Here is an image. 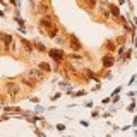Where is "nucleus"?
Listing matches in <instances>:
<instances>
[{
    "label": "nucleus",
    "instance_id": "34",
    "mask_svg": "<svg viewBox=\"0 0 137 137\" xmlns=\"http://www.w3.org/2000/svg\"><path fill=\"white\" fill-rule=\"evenodd\" d=\"M0 17H5V12H4V10H0Z\"/></svg>",
    "mask_w": 137,
    "mask_h": 137
},
{
    "label": "nucleus",
    "instance_id": "39",
    "mask_svg": "<svg viewBox=\"0 0 137 137\" xmlns=\"http://www.w3.org/2000/svg\"><path fill=\"white\" fill-rule=\"evenodd\" d=\"M135 137H137V130H135Z\"/></svg>",
    "mask_w": 137,
    "mask_h": 137
},
{
    "label": "nucleus",
    "instance_id": "19",
    "mask_svg": "<svg viewBox=\"0 0 137 137\" xmlns=\"http://www.w3.org/2000/svg\"><path fill=\"white\" fill-rule=\"evenodd\" d=\"M45 106H43V105H38V106H36V108H34V112H36V113H41V112H45Z\"/></svg>",
    "mask_w": 137,
    "mask_h": 137
},
{
    "label": "nucleus",
    "instance_id": "12",
    "mask_svg": "<svg viewBox=\"0 0 137 137\" xmlns=\"http://www.w3.org/2000/svg\"><path fill=\"white\" fill-rule=\"evenodd\" d=\"M82 4L86 5L87 9H96L98 7V0H82Z\"/></svg>",
    "mask_w": 137,
    "mask_h": 137
},
{
    "label": "nucleus",
    "instance_id": "21",
    "mask_svg": "<svg viewBox=\"0 0 137 137\" xmlns=\"http://www.w3.org/2000/svg\"><path fill=\"white\" fill-rule=\"evenodd\" d=\"M116 43H118V45L123 43V45H125V36H118V38H116Z\"/></svg>",
    "mask_w": 137,
    "mask_h": 137
},
{
    "label": "nucleus",
    "instance_id": "14",
    "mask_svg": "<svg viewBox=\"0 0 137 137\" xmlns=\"http://www.w3.org/2000/svg\"><path fill=\"white\" fill-rule=\"evenodd\" d=\"M115 43H113L112 41V40H110V41H106V43H105V50H108V51H113V50H115Z\"/></svg>",
    "mask_w": 137,
    "mask_h": 137
},
{
    "label": "nucleus",
    "instance_id": "36",
    "mask_svg": "<svg viewBox=\"0 0 137 137\" xmlns=\"http://www.w3.org/2000/svg\"><path fill=\"white\" fill-rule=\"evenodd\" d=\"M101 2H105V4H108V0H101Z\"/></svg>",
    "mask_w": 137,
    "mask_h": 137
},
{
    "label": "nucleus",
    "instance_id": "32",
    "mask_svg": "<svg viewBox=\"0 0 137 137\" xmlns=\"http://www.w3.org/2000/svg\"><path fill=\"white\" fill-rule=\"evenodd\" d=\"M123 4H127V0H118V5H123Z\"/></svg>",
    "mask_w": 137,
    "mask_h": 137
},
{
    "label": "nucleus",
    "instance_id": "29",
    "mask_svg": "<svg viewBox=\"0 0 137 137\" xmlns=\"http://www.w3.org/2000/svg\"><path fill=\"white\" fill-rule=\"evenodd\" d=\"M134 46H137V33H134Z\"/></svg>",
    "mask_w": 137,
    "mask_h": 137
},
{
    "label": "nucleus",
    "instance_id": "7",
    "mask_svg": "<svg viewBox=\"0 0 137 137\" xmlns=\"http://www.w3.org/2000/svg\"><path fill=\"white\" fill-rule=\"evenodd\" d=\"M69 46H70L72 50H75V51H79V50H82V43H79V40H77V36L75 34H70L69 36Z\"/></svg>",
    "mask_w": 137,
    "mask_h": 137
},
{
    "label": "nucleus",
    "instance_id": "20",
    "mask_svg": "<svg viewBox=\"0 0 137 137\" xmlns=\"http://www.w3.org/2000/svg\"><path fill=\"white\" fill-rule=\"evenodd\" d=\"M81 96H86V91H77V93H74V98H81Z\"/></svg>",
    "mask_w": 137,
    "mask_h": 137
},
{
    "label": "nucleus",
    "instance_id": "26",
    "mask_svg": "<svg viewBox=\"0 0 137 137\" xmlns=\"http://www.w3.org/2000/svg\"><path fill=\"white\" fill-rule=\"evenodd\" d=\"M134 108H135V103H130L129 105V112H134Z\"/></svg>",
    "mask_w": 137,
    "mask_h": 137
},
{
    "label": "nucleus",
    "instance_id": "35",
    "mask_svg": "<svg viewBox=\"0 0 137 137\" xmlns=\"http://www.w3.org/2000/svg\"><path fill=\"white\" fill-rule=\"evenodd\" d=\"M0 4H2V5H5V0H0Z\"/></svg>",
    "mask_w": 137,
    "mask_h": 137
},
{
    "label": "nucleus",
    "instance_id": "38",
    "mask_svg": "<svg viewBox=\"0 0 137 137\" xmlns=\"http://www.w3.org/2000/svg\"><path fill=\"white\" fill-rule=\"evenodd\" d=\"M63 137H70V135H63Z\"/></svg>",
    "mask_w": 137,
    "mask_h": 137
},
{
    "label": "nucleus",
    "instance_id": "22",
    "mask_svg": "<svg viewBox=\"0 0 137 137\" xmlns=\"http://www.w3.org/2000/svg\"><path fill=\"white\" fill-rule=\"evenodd\" d=\"M60 96H62V94H60V93H55V94H53V96H50V98H51V100L55 101V100H58V98H60Z\"/></svg>",
    "mask_w": 137,
    "mask_h": 137
},
{
    "label": "nucleus",
    "instance_id": "13",
    "mask_svg": "<svg viewBox=\"0 0 137 137\" xmlns=\"http://www.w3.org/2000/svg\"><path fill=\"white\" fill-rule=\"evenodd\" d=\"M21 43H22V46H24V48L29 51V53L33 51V43H31V41H28V40H24V38H22V40H21Z\"/></svg>",
    "mask_w": 137,
    "mask_h": 137
},
{
    "label": "nucleus",
    "instance_id": "31",
    "mask_svg": "<svg viewBox=\"0 0 137 137\" xmlns=\"http://www.w3.org/2000/svg\"><path fill=\"white\" fill-rule=\"evenodd\" d=\"M132 125H134V127H137V116H134V122H132Z\"/></svg>",
    "mask_w": 137,
    "mask_h": 137
},
{
    "label": "nucleus",
    "instance_id": "16",
    "mask_svg": "<svg viewBox=\"0 0 137 137\" xmlns=\"http://www.w3.org/2000/svg\"><path fill=\"white\" fill-rule=\"evenodd\" d=\"M55 41H57V45H58V46H63V45L67 43L63 36H55Z\"/></svg>",
    "mask_w": 137,
    "mask_h": 137
},
{
    "label": "nucleus",
    "instance_id": "37",
    "mask_svg": "<svg viewBox=\"0 0 137 137\" xmlns=\"http://www.w3.org/2000/svg\"><path fill=\"white\" fill-rule=\"evenodd\" d=\"M2 120H4V118H2V116H0V122H2Z\"/></svg>",
    "mask_w": 137,
    "mask_h": 137
},
{
    "label": "nucleus",
    "instance_id": "8",
    "mask_svg": "<svg viewBox=\"0 0 137 137\" xmlns=\"http://www.w3.org/2000/svg\"><path fill=\"white\" fill-rule=\"evenodd\" d=\"M101 63H103L105 69H110V67L115 63V57H113L112 53H106V55L103 57V60H101Z\"/></svg>",
    "mask_w": 137,
    "mask_h": 137
},
{
    "label": "nucleus",
    "instance_id": "27",
    "mask_svg": "<svg viewBox=\"0 0 137 137\" xmlns=\"http://www.w3.org/2000/svg\"><path fill=\"white\" fill-rule=\"evenodd\" d=\"M81 125H82V127H89V122H87V120H82V122H81Z\"/></svg>",
    "mask_w": 137,
    "mask_h": 137
},
{
    "label": "nucleus",
    "instance_id": "2",
    "mask_svg": "<svg viewBox=\"0 0 137 137\" xmlns=\"http://www.w3.org/2000/svg\"><path fill=\"white\" fill-rule=\"evenodd\" d=\"M24 75H26V77H29L31 81H34L36 84L45 82V81H46V74H45V72H41L40 69H29V70L24 72Z\"/></svg>",
    "mask_w": 137,
    "mask_h": 137
},
{
    "label": "nucleus",
    "instance_id": "18",
    "mask_svg": "<svg viewBox=\"0 0 137 137\" xmlns=\"http://www.w3.org/2000/svg\"><path fill=\"white\" fill-rule=\"evenodd\" d=\"M130 57H132V50H127V51H125V58H122V60L127 62V60H130Z\"/></svg>",
    "mask_w": 137,
    "mask_h": 137
},
{
    "label": "nucleus",
    "instance_id": "10",
    "mask_svg": "<svg viewBox=\"0 0 137 137\" xmlns=\"http://www.w3.org/2000/svg\"><path fill=\"white\" fill-rule=\"evenodd\" d=\"M21 82L24 84L26 87H31V89H34V87L38 86V84L34 82V81H31V79H29V77H26V75H22V77H21Z\"/></svg>",
    "mask_w": 137,
    "mask_h": 137
},
{
    "label": "nucleus",
    "instance_id": "24",
    "mask_svg": "<svg viewBox=\"0 0 137 137\" xmlns=\"http://www.w3.org/2000/svg\"><path fill=\"white\" fill-rule=\"evenodd\" d=\"M98 110H100V108H96V110H94V112H91V115H93V116H94V118H96V116H100V112H98Z\"/></svg>",
    "mask_w": 137,
    "mask_h": 137
},
{
    "label": "nucleus",
    "instance_id": "1",
    "mask_svg": "<svg viewBox=\"0 0 137 137\" xmlns=\"http://www.w3.org/2000/svg\"><path fill=\"white\" fill-rule=\"evenodd\" d=\"M34 5H36V12L40 16H53L51 14V2L50 0H36Z\"/></svg>",
    "mask_w": 137,
    "mask_h": 137
},
{
    "label": "nucleus",
    "instance_id": "15",
    "mask_svg": "<svg viewBox=\"0 0 137 137\" xmlns=\"http://www.w3.org/2000/svg\"><path fill=\"white\" fill-rule=\"evenodd\" d=\"M33 45L36 46V50L38 51H46V48H45V45H43L41 41H33Z\"/></svg>",
    "mask_w": 137,
    "mask_h": 137
},
{
    "label": "nucleus",
    "instance_id": "28",
    "mask_svg": "<svg viewBox=\"0 0 137 137\" xmlns=\"http://www.w3.org/2000/svg\"><path fill=\"white\" fill-rule=\"evenodd\" d=\"M58 84H60V87H69V84H67L65 81H62V82H58Z\"/></svg>",
    "mask_w": 137,
    "mask_h": 137
},
{
    "label": "nucleus",
    "instance_id": "6",
    "mask_svg": "<svg viewBox=\"0 0 137 137\" xmlns=\"http://www.w3.org/2000/svg\"><path fill=\"white\" fill-rule=\"evenodd\" d=\"M21 91V87H19V82H14V81H9L7 82V94L10 98H16Z\"/></svg>",
    "mask_w": 137,
    "mask_h": 137
},
{
    "label": "nucleus",
    "instance_id": "33",
    "mask_svg": "<svg viewBox=\"0 0 137 137\" xmlns=\"http://www.w3.org/2000/svg\"><path fill=\"white\" fill-rule=\"evenodd\" d=\"M9 2H10L12 5H16V7H17V2H16V0H9Z\"/></svg>",
    "mask_w": 137,
    "mask_h": 137
},
{
    "label": "nucleus",
    "instance_id": "11",
    "mask_svg": "<svg viewBox=\"0 0 137 137\" xmlns=\"http://www.w3.org/2000/svg\"><path fill=\"white\" fill-rule=\"evenodd\" d=\"M38 69H40L41 72H45V74H48V72H51V70H53V67H51V65H50L48 62H40V65H38Z\"/></svg>",
    "mask_w": 137,
    "mask_h": 137
},
{
    "label": "nucleus",
    "instance_id": "25",
    "mask_svg": "<svg viewBox=\"0 0 137 137\" xmlns=\"http://www.w3.org/2000/svg\"><path fill=\"white\" fill-rule=\"evenodd\" d=\"M120 91H122V87H116L115 91H113V94H112V96H115V94H120Z\"/></svg>",
    "mask_w": 137,
    "mask_h": 137
},
{
    "label": "nucleus",
    "instance_id": "3",
    "mask_svg": "<svg viewBox=\"0 0 137 137\" xmlns=\"http://www.w3.org/2000/svg\"><path fill=\"white\" fill-rule=\"evenodd\" d=\"M55 26H57L55 16H40V28H45L46 31H50Z\"/></svg>",
    "mask_w": 137,
    "mask_h": 137
},
{
    "label": "nucleus",
    "instance_id": "17",
    "mask_svg": "<svg viewBox=\"0 0 137 137\" xmlns=\"http://www.w3.org/2000/svg\"><path fill=\"white\" fill-rule=\"evenodd\" d=\"M46 34H48L50 38H55V36H58V28L55 26V28H53V29H50V31H48Z\"/></svg>",
    "mask_w": 137,
    "mask_h": 137
},
{
    "label": "nucleus",
    "instance_id": "9",
    "mask_svg": "<svg viewBox=\"0 0 137 137\" xmlns=\"http://www.w3.org/2000/svg\"><path fill=\"white\" fill-rule=\"evenodd\" d=\"M108 10H110V16L112 17H115V19L120 17V9H118L116 4H108Z\"/></svg>",
    "mask_w": 137,
    "mask_h": 137
},
{
    "label": "nucleus",
    "instance_id": "4",
    "mask_svg": "<svg viewBox=\"0 0 137 137\" xmlns=\"http://www.w3.org/2000/svg\"><path fill=\"white\" fill-rule=\"evenodd\" d=\"M48 55H50V58L55 60L57 63H62L63 60L67 58V55L63 53L62 50H58V48H51V50H48Z\"/></svg>",
    "mask_w": 137,
    "mask_h": 137
},
{
    "label": "nucleus",
    "instance_id": "23",
    "mask_svg": "<svg viewBox=\"0 0 137 137\" xmlns=\"http://www.w3.org/2000/svg\"><path fill=\"white\" fill-rule=\"evenodd\" d=\"M135 81H137V74H135V75H132V77H130V82H129V84H130V86H132V84L135 82Z\"/></svg>",
    "mask_w": 137,
    "mask_h": 137
},
{
    "label": "nucleus",
    "instance_id": "30",
    "mask_svg": "<svg viewBox=\"0 0 137 137\" xmlns=\"http://www.w3.org/2000/svg\"><path fill=\"white\" fill-rule=\"evenodd\" d=\"M129 96H130V98H134V96H137V93H135V91H130Z\"/></svg>",
    "mask_w": 137,
    "mask_h": 137
},
{
    "label": "nucleus",
    "instance_id": "5",
    "mask_svg": "<svg viewBox=\"0 0 137 137\" xmlns=\"http://www.w3.org/2000/svg\"><path fill=\"white\" fill-rule=\"evenodd\" d=\"M0 41H2V45H4L5 50H10V48H14V36L12 34H7V33H0Z\"/></svg>",
    "mask_w": 137,
    "mask_h": 137
}]
</instances>
